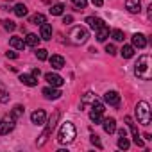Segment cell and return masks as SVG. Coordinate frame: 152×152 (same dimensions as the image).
<instances>
[{"instance_id": "obj_30", "label": "cell", "mask_w": 152, "mask_h": 152, "mask_svg": "<svg viewBox=\"0 0 152 152\" xmlns=\"http://www.w3.org/2000/svg\"><path fill=\"white\" fill-rule=\"evenodd\" d=\"M118 147L124 148V150L129 148V140H127V136H120V140H118Z\"/></svg>"}, {"instance_id": "obj_9", "label": "cell", "mask_w": 152, "mask_h": 152, "mask_svg": "<svg viewBox=\"0 0 152 152\" xmlns=\"http://www.w3.org/2000/svg\"><path fill=\"white\" fill-rule=\"evenodd\" d=\"M99 100V97L95 95V93H91V91H88V93H84L83 95V100H81V106L83 107H91L95 102Z\"/></svg>"}, {"instance_id": "obj_10", "label": "cell", "mask_w": 152, "mask_h": 152, "mask_svg": "<svg viewBox=\"0 0 152 152\" xmlns=\"http://www.w3.org/2000/svg\"><path fill=\"white\" fill-rule=\"evenodd\" d=\"M43 95H45V99H48V100H56V99H59L63 93H61L57 88L48 86V88H43Z\"/></svg>"}, {"instance_id": "obj_1", "label": "cell", "mask_w": 152, "mask_h": 152, "mask_svg": "<svg viewBox=\"0 0 152 152\" xmlns=\"http://www.w3.org/2000/svg\"><path fill=\"white\" fill-rule=\"evenodd\" d=\"M134 73H136V77L141 79V81H150L152 79V59L150 56H141L134 66Z\"/></svg>"}, {"instance_id": "obj_17", "label": "cell", "mask_w": 152, "mask_h": 152, "mask_svg": "<svg viewBox=\"0 0 152 152\" xmlns=\"http://www.w3.org/2000/svg\"><path fill=\"white\" fill-rule=\"evenodd\" d=\"M125 7H127V11L129 13H140L141 11V2H140V0H127V2H125Z\"/></svg>"}, {"instance_id": "obj_11", "label": "cell", "mask_w": 152, "mask_h": 152, "mask_svg": "<svg viewBox=\"0 0 152 152\" xmlns=\"http://www.w3.org/2000/svg\"><path fill=\"white\" fill-rule=\"evenodd\" d=\"M45 118H47V113L43 109H38V111H34L31 115V120H32L34 125H43L45 124Z\"/></svg>"}, {"instance_id": "obj_19", "label": "cell", "mask_w": 152, "mask_h": 152, "mask_svg": "<svg viewBox=\"0 0 152 152\" xmlns=\"http://www.w3.org/2000/svg\"><path fill=\"white\" fill-rule=\"evenodd\" d=\"M50 66H52L54 70H61V68L64 66V57H61V56H52V57H50Z\"/></svg>"}, {"instance_id": "obj_14", "label": "cell", "mask_w": 152, "mask_h": 152, "mask_svg": "<svg viewBox=\"0 0 152 152\" xmlns=\"http://www.w3.org/2000/svg\"><path fill=\"white\" fill-rule=\"evenodd\" d=\"M86 23H88L91 29H95V31L106 25V23H104V20H102V18H99V16H88V18H86Z\"/></svg>"}, {"instance_id": "obj_5", "label": "cell", "mask_w": 152, "mask_h": 152, "mask_svg": "<svg viewBox=\"0 0 152 152\" xmlns=\"http://www.w3.org/2000/svg\"><path fill=\"white\" fill-rule=\"evenodd\" d=\"M68 38H70V43H73V45H83V43L88 41L90 34H88V31H86L84 27L77 25V27H73V29L70 31Z\"/></svg>"}, {"instance_id": "obj_34", "label": "cell", "mask_w": 152, "mask_h": 152, "mask_svg": "<svg viewBox=\"0 0 152 152\" xmlns=\"http://www.w3.org/2000/svg\"><path fill=\"white\" fill-rule=\"evenodd\" d=\"M0 102H2V104L9 102V93H7L6 90H2V91H0Z\"/></svg>"}, {"instance_id": "obj_22", "label": "cell", "mask_w": 152, "mask_h": 152, "mask_svg": "<svg viewBox=\"0 0 152 152\" xmlns=\"http://www.w3.org/2000/svg\"><path fill=\"white\" fill-rule=\"evenodd\" d=\"M120 54H122L124 59H131L134 56V47L132 45H124V48L120 50Z\"/></svg>"}, {"instance_id": "obj_39", "label": "cell", "mask_w": 152, "mask_h": 152, "mask_svg": "<svg viewBox=\"0 0 152 152\" xmlns=\"http://www.w3.org/2000/svg\"><path fill=\"white\" fill-rule=\"evenodd\" d=\"M39 73H41L39 68H34V70H32V75H34V77H39Z\"/></svg>"}, {"instance_id": "obj_15", "label": "cell", "mask_w": 152, "mask_h": 152, "mask_svg": "<svg viewBox=\"0 0 152 152\" xmlns=\"http://www.w3.org/2000/svg\"><path fill=\"white\" fill-rule=\"evenodd\" d=\"M132 47H134V48H145V47H147V38H145L143 34H140V32L134 34V36H132Z\"/></svg>"}, {"instance_id": "obj_25", "label": "cell", "mask_w": 152, "mask_h": 152, "mask_svg": "<svg viewBox=\"0 0 152 152\" xmlns=\"http://www.w3.org/2000/svg\"><path fill=\"white\" fill-rule=\"evenodd\" d=\"M63 11H64V6H63V4H54V6L50 7V15H54V16L63 15Z\"/></svg>"}, {"instance_id": "obj_13", "label": "cell", "mask_w": 152, "mask_h": 152, "mask_svg": "<svg viewBox=\"0 0 152 152\" xmlns=\"http://www.w3.org/2000/svg\"><path fill=\"white\" fill-rule=\"evenodd\" d=\"M41 27V31H39V38L41 39H45V41H48V39H52V25L50 23H43V25H39Z\"/></svg>"}, {"instance_id": "obj_8", "label": "cell", "mask_w": 152, "mask_h": 152, "mask_svg": "<svg viewBox=\"0 0 152 152\" xmlns=\"http://www.w3.org/2000/svg\"><path fill=\"white\" fill-rule=\"evenodd\" d=\"M104 102L109 104V106H113V107H118L120 106V95L116 91H107L104 95Z\"/></svg>"}, {"instance_id": "obj_23", "label": "cell", "mask_w": 152, "mask_h": 152, "mask_svg": "<svg viewBox=\"0 0 152 152\" xmlns=\"http://www.w3.org/2000/svg\"><path fill=\"white\" fill-rule=\"evenodd\" d=\"M15 15H16L18 18L27 16V6H25V4H16V6H15Z\"/></svg>"}, {"instance_id": "obj_4", "label": "cell", "mask_w": 152, "mask_h": 152, "mask_svg": "<svg viewBox=\"0 0 152 152\" xmlns=\"http://www.w3.org/2000/svg\"><path fill=\"white\" fill-rule=\"evenodd\" d=\"M134 111H136V118L141 125H150V106H148V102H145V100L138 102Z\"/></svg>"}, {"instance_id": "obj_32", "label": "cell", "mask_w": 152, "mask_h": 152, "mask_svg": "<svg viewBox=\"0 0 152 152\" xmlns=\"http://www.w3.org/2000/svg\"><path fill=\"white\" fill-rule=\"evenodd\" d=\"M36 57H38L39 61H45V59L48 57V54H47V50H45V48H38V52H36Z\"/></svg>"}, {"instance_id": "obj_31", "label": "cell", "mask_w": 152, "mask_h": 152, "mask_svg": "<svg viewBox=\"0 0 152 152\" xmlns=\"http://www.w3.org/2000/svg\"><path fill=\"white\" fill-rule=\"evenodd\" d=\"M72 2L77 9H86V6H88V0H72Z\"/></svg>"}, {"instance_id": "obj_16", "label": "cell", "mask_w": 152, "mask_h": 152, "mask_svg": "<svg viewBox=\"0 0 152 152\" xmlns=\"http://www.w3.org/2000/svg\"><path fill=\"white\" fill-rule=\"evenodd\" d=\"M102 125H104V131L107 134H113L116 131V120L115 118H104L102 120Z\"/></svg>"}, {"instance_id": "obj_29", "label": "cell", "mask_w": 152, "mask_h": 152, "mask_svg": "<svg viewBox=\"0 0 152 152\" xmlns=\"http://www.w3.org/2000/svg\"><path fill=\"white\" fill-rule=\"evenodd\" d=\"M111 36H113V39H116V41H124V38H125V34H124L120 29L111 31Z\"/></svg>"}, {"instance_id": "obj_33", "label": "cell", "mask_w": 152, "mask_h": 152, "mask_svg": "<svg viewBox=\"0 0 152 152\" xmlns=\"http://www.w3.org/2000/svg\"><path fill=\"white\" fill-rule=\"evenodd\" d=\"M90 140H91V143H93L97 148H102V143H100V140H99V136H97V134H91V138H90Z\"/></svg>"}, {"instance_id": "obj_41", "label": "cell", "mask_w": 152, "mask_h": 152, "mask_svg": "<svg viewBox=\"0 0 152 152\" xmlns=\"http://www.w3.org/2000/svg\"><path fill=\"white\" fill-rule=\"evenodd\" d=\"M2 90H4V86H2V84H0V91H2Z\"/></svg>"}, {"instance_id": "obj_40", "label": "cell", "mask_w": 152, "mask_h": 152, "mask_svg": "<svg viewBox=\"0 0 152 152\" xmlns=\"http://www.w3.org/2000/svg\"><path fill=\"white\" fill-rule=\"evenodd\" d=\"M118 134H120V136H127V131H125V129H120Z\"/></svg>"}, {"instance_id": "obj_2", "label": "cell", "mask_w": 152, "mask_h": 152, "mask_svg": "<svg viewBox=\"0 0 152 152\" xmlns=\"http://www.w3.org/2000/svg\"><path fill=\"white\" fill-rule=\"evenodd\" d=\"M75 134H77V131H75L73 124L72 122H64L59 129V134H57V141L61 145H68L75 140Z\"/></svg>"}, {"instance_id": "obj_6", "label": "cell", "mask_w": 152, "mask_h": 152, "mask_svg": "<svg viewBox=\"0 0 152 152\" xmlns=\"http://www.w3.org/2000/svg\"><path fill=\"white\" fill-rule=\"evenodd\" d=\"M15 122H16V120H15L11 115H9V116H4L2 120H0V134H2V136H4V134H9V132L15 129Z\"/></svg>"}, {"instance_id": "obj_3", "label": "cell", "mask_w": 152, "mask_h": 152, "mask_svg": "<svg viewBox=\"0 0 152 152\" xmlns=\"http://www.w3.org/2000/svg\"><path fill=\"white\" fill-rule=\"evenodd\" d=\"M57 122H59V111H54L52 115H50V118H48V124H47V127H45V131L41 132V136H39V140L36 141V145L38 147H43L45 143H47V140H48V136H50V132L56 129V125H57Z\"/></svg>"}, {"instance_id": "obj_37", "label": "cell", "mask_w": 152, "mask_h": 152, "mask_svg": "<svg viewBox=\"0 0 152 152\" xmlns=\"http://www.w3.org/2000/svg\"><path fill=\"white\" fill-rule=\"evenodd\" d=\"M72 22H73V18H72V16H64V18H63V23H66V25H70Z\"/></svg>"}, {"instance_id": "obj_24", "label": "cell", "mask_w": 152, "mask_h": 152, "mask_svg": "<svg viewBox=\"0 0 152 152\" xmlns=\"http://www.w3.org/2000/svg\"><path fill=\"white\" fill-rule=\"evenodd\" d=\"M45 22H47V18H45V15H41V13L31 16V23H34V25H43Z\"/></svg>"}, {"instance_id": "obj_21", "label": "cell", "mask_w": 152, "mask_h": 152, "mask_svg": "<svg viewBox=\"0 0 152 152\" xmlns=\"http://www.w3.org/2000/svg\"><path fill=\"white\" fill-rule=\"evenodd\" d=\"M39 39H41V38H38V34H27L25 45H27V47H38V45H39Z\"/></svg>"}, {"instance_id": "obj_20", "label": "cell", "mask_w": 152, "mask_h": 152, "mask_svg": "<svg viewBox=\"0 0 152 152\" xmlns=\"http://www.w3.org/2000/svg\"><path fill=\"white\" fill-rule=\"evenodd\" d=\"M9 45H11L13 48H16V50H22V48H25V41H23L22 38H18V36H13V38L9 39Z\"/></svg>"}, {"instance_id": "obj_28", "label": "cell", "mask_w": 152, "mask_h": 152, "mask_svg": "<svg viewBox=\"0 0 152 152\" xmlns=\"http://www.w3.org/2000/svg\"><path fill=\"white\" fill-rule=\"evenodd\" d=\"M2 25H4V29H6V31H9V32H13V31L16 29V23H15V22H11V20H2Z\"/></svg>"}, {"instance_id": "obj_26", "label": "cell", "mask_w": 152, "mask_h": 152, "mask_svg": "<svg viewBox=\"0 0 152 152\" xmlns=\"http://www.w3.org/2000/svg\"><path fill=\"white\" fill-rule=\"evenodd\" d=\"M102 115H104V113H99V111H93V109H91L90 118H91V122H93V124H102V120H104V118H102Z\"/></svg>"}, {"instance_id": "obj_18", "label": "cell", "mask_w": 152, "mask_h": 152, "mask_svg": "<svg viewBox=\"0 0 152 152\" xmlns=\"http://www.w3.org/2000/svg\"><path fill=\"white\" fill-rule=\"evenodd\" d=\"M107 38H109V27H107V25H104V27L97 29V41L104 43V41H106Z\"/></svg>"}, {"instance_id": "obj_7", "label": "cell", "mask_w": 152, "mask_h": 152, "mask_svg": "<svg viewBox=\"0 0 152 152\" xmlns=\"http://www.w3.org/2000/svg\"><path fill=\"white\" fill-rule=\"evenodd\" d=\"M45 81L50 84V86H54V88H59V86H63L64 84V79L61 77V75H57V73H47L45 75Z\"/></svg>"}, {"instance_id": "obj_36", "label": "cell", "mask_w": 152, "mask_h": 152, "mask_svg": "<svg viewBox=\"0 0 152 152\" xmlns=\"http://www.w3.org/2000/svg\"><path fill=\"white\" fill-rule=\"evenodd\" d=\"M6 57H7V59H16V57H18V52H15V50H7V52H6Z\"/></svg>"}, {"instance_id": "obj_12", "label": "cell", "mask_w": 152, "mask_h": 152, "mask_svg": "<svg viewBox=\"0 0 152 152\" xmlns=\"http://www.w3.org/2000/svg\"><path fill=\"white\" fill-rule=\"evenodd\" d=\"M20 81L25 84V86H38V77H34L32 73H22L20 75Z\"/></svg>"}, {"instance_id": "obj_38", "label": "cell", "mask_w": 152, "mask_h": 152, "mask_svg": "<svg viewBox=\"0 0 152 152\" xmlns=\"http://www.w3.org/2000/svg\"><path fill=\"white\" fill-rule=\"evenodd\" d=\"M91 2H93V4H95L97 7H100V6L104 4V0H91Z\"/></svg>"}, {"instance_id": "obj_35", "label": "cell", "mask_w": 152, "mask_h": 152, "mask_svg": "<svg viewBox=\"0 0 152 152\" xmlns=\"http://www.w3.org/2000/svg\"><path fill=\"white\" fill-rule=\"evenodd\" d=\"M106 52H107L109 56H115V54H116V47L111 45V43H107V45H106Z\"/></svg>"}, {"instance_id": "obj_27", "label": "cell", "mask_w": 152, "mask_h": 152, "mask_svg": "<svg viewBox=\"0 0 152 152\" xmlns=\"http://www.w3.org/2000/svg\"><path fill=\"white\" fill-rule=\"evenodd\" d=\"M22 115H23V106H20V104H18V106H15V107H13V111H11V116H13L15 120H18Z\"/></svg>"}]
</instances>
